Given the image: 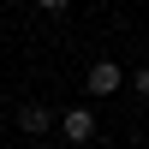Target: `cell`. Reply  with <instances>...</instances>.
Listing matches in <instances>:
<instances>
[{"instance_id":"obj_4","label":"cell","mask_w":149,"mask_h":149,"mask_svg":"<svg viewBox=\"0 0 149 149\" xmlns=\"http://www.w3.org/2000/svg\"><path fill=\"white\" fill-rule=\"evenodd\" d=\"M131 90H137V95H149V66L137 72V78H131Z\"/></svg>"},{"instance_id":"obj_1","label":"cell","mask_w":149,"mask_h":149,"mask_svg":"<svg viewBox=\"0 0 149 149\" xmlns=\"http://www.w3.org/2000/svg\"><path fill=\"white\" fill-rule=\"evenodd\" d=\"M54 125H60V137H66V143H78V149H84V143L95 137V113H90L84 102H78V107H66V113H60Z\"/></svg>"},{"instance_id":"obj_3","label":"cell","mask_w":149,"mask_h":149,"mask_svg":"<svg viewBox=\"0 0 149 149\" xmlns=\"http://www.w3.org/2000/svg\"><path fill=\"white\" fill-rule=\"evenodd\" d=\"M54 119H60V113H54V107H42V102H24V107H18V131H24V137H36V143L54 131Z\"/></svg>"},{"instance_id":"obj_5","label":"cell","mask_w":149,"mask_h":149,"mask_svg":"<svg viewBox=\"0 0 149 149\" xmlns=\"http://www.w3.org/2000/svg\"><path fill=\"white\" fill-rule=\"evenodd\" d=\"M36 6H42V12H66L72 0H36Z\"/></svg>"},{"instance_id":"obj_6","label":"cell","mask_w":149,"mask_h":149,"mask_svg":"<svg viewBox=\"0 0 149 149\" xmlns=\"http://www.w3.org/2000/svg\"><path fill=\"white\" fill-rule=\"evenodd\" d=\"M36 149H54V143H36Z\"/></svg>"},{"instance_id":"obj_2","label":"cell","mask_w":149,"mask_h":149,"mask_svg":"<svg viewBox=\"0 0 149 149\" xmlns=\"http://www.w3.org/2000/svg\"><path fill=\"white\" fill-rule=\"evenodd\" d=\"M119 84H125V66H113V60H95V66L84 72V90L90 95H113Z\"/></svg>"}]
</instances>
